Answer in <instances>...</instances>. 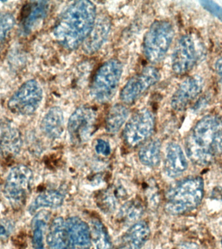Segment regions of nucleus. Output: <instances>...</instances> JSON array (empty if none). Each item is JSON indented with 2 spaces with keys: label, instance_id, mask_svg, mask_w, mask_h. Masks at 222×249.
Returning a JSON list of instances; mask_svg holds the SVG:
<instances>
[{
  "label": "nucleus",
  "instance_id": "nucleus-1",
  "mask_svg": "<svg viewBox=\"0 0 222 249\" xmlns=\"http://www.w3.org/2000/svg\"><path fill=\"white\" fill-rule=\"evenodd\" d=\"M185 150L195 165L214 162L222 155V118L208 115L198 121L186 136Z\"/></svg>",
  "mask_w": 222,
  "mask_h": 249
},
{
  "label": "nucleus",
  "instance_id": "nucleus-2",
  "mask_svg": "<svg viewBox=\"0 0 222 249\" xmlns=\"http://www.w3.org/2000/svg\"><path fill=\"white\" fill-rule=\"evenodd\" d=\"M96 20V8L90 1H74L60 15L54 29L62 46L74 50L85 42Z\"/></svg>",
  "mask_w": 222,
  "mask_h": 249
},
{
  "label": "nucleus",
  "instance_id": "nucleus-3",
  "mask_svg": "<svg viewBox=\"0 0 222 249\" xmlns=\"http://www.w3.org/2000/svg\"><path fill=\"white\" fill-rule=\"evenodd\" d=\"M47 243L50 249H90L89 226L77 217H56L49 228Z\"/></svg>",
  "mask_w": 222,
  "mask_h": 249
},
{
  "label": "nucleus",
  "instance_id": "nucleus-4",
  "mask_svg": "<svg viewBox=\"0 0 222 249\" xmlns=\"http://www.w3.org/2000/svg\"><path fill=\"white\" fill-rule=\"evenodd\" d=\"M202 177L191 176L178 181L166 194L165 210L171 215H181L198 208L204 196Z\"/></svg>",
  "mask_w": 222,
  "mask_h": 249
},
{
  "label": "nucleus",
  "instance_id": "nucleus-5",
  "mask_svg": "<svg viewBox=\"0 0 222 249\" xmlns=\"http://www.w3.org/2000/svg\"><path fill=\"white\" fill-rule=\"evenodd\" d=\"M123 72L122 62L112 58L97 70L91 86V95L97 102H109L118 89Z\"/></svg>",
  "mask_w": 222,
  "mask_h": 249
},
{
  "label": "nucleus",
  "instance_id": "nucleus-6",
  "mask_svg": "<svg viewBox=\"0 0 222 249\" xmlns=\"http://www.w3.org/2000/svg\"><path fill=\"white\" fill-rule=\"evenodd\" d=\"M174 37L172 25L167 21H156L144 36V55L151 63H158L165 58Z\"/></svg>",
  "mask_w": 222,
  "mask_h": 249
},
{
  "label": "nucleus",
  "instance_id": "nucleus-7",
  "mask_svg": "<svg viewBox=\"0 0 222 249\" xmlns=\"http://www.w3.org/2000/svg\"><path fill=\"white\" fill-rule=\"evenodd\" d=\"M33 178L32 171L26 165H17L10 171L3 192L14 208L24 205L30 193Z\"/></svg>",
  "mask_w": 222,
  "mask_h": 249
},
{
  "label": "nucleus",
  "instance_id": "nucleus-8",
  "mask_svg": "<svg viewBox=\"0 0 222 249\" xmlns=\"http://www.w3.org/2000/svg\"><path fill=\"white\" fill-rule=\"evenodd\" d=\"M97 114L94 108L81 106L70 116L68 124L70 139L74 145H81L89 141L97 128Z\"/></svg>",
  "mask_w": 222,
  "mask_h": 249
},
{
  "label": "nucleus",
  "instance_id": "nucleus-9",
  "mask_svg": "<svg viewBox=\"0 0 222 249\" xmlns=\"http://www.w3.org/2000/svg\"><path fill=\"white\" fill-rule=\"evenodd\" d=\"M155 118L153 113L148 108L136 111L124 130L125 142L130 147H135L148 141L155 130Z\"/></svg>",
  "mask_w": 222,
  "mask_h": 249
},
{
  "label": "nucleus",
  "instance_id": "nucleus-10",
  "mask_svg": "<svg viewBox=\"0 0 222 249\" xmlns=\"http://www.w3.org/2000/svg\"><path fill=\"white\" fill-rule=\"evenodd\" d=\"M42 89L38 82L29 80L23 83L8 102V107L16 114L29 116L34 114L42 99Z\"/></svg>",
  "mask_w": 222,
  "mask_h": 249
},
{
  "label": "nucleus",
  "instance_id": "nucleus-11",
  "mask_svg": "<svg viewBox=\"0 0 222 249\" xmlns=\"http://www.w3.org/2000/svg\"><path fill=\"white\" fill-rule=\"evenodd\" d=\"M161 78L159 70L153 66L144 68L140 73L130 78L120 93L121 100L126 104H132L142 96Z\"/></svg>",
  "mask_w": 222,
  "mask_h": 249
},
{
  "label": "nucleus",
  "instance_id": "nucleus-12",
  "mask_svg": "<svg viewBox=\"0 0 222 249\" xmlns=\"http://www.w3.org/2000/svg\"><path fill=\"white\" fill-rule=\"evenodd\" d=\"M199 58L196 40L192 35L181 37L173 51L171 67L179 75H185L194 68Z\"/></svg>",
  "mask_w": 222,
  "mask_h": 249
},
{
  "label": "nucleus",
  "instance_id": "nucleus-13",
  "mask_svg": "<svg viewBox=\"0 0 222 249\" xmlns=\"http://www.w3.org/2000/svg\"><path fill=\"white\" fill-rule=\"evenodd\" d=\"M204 86V80L200 76H191L185 79L171 97V106L173 110H184L200 94Z\"/></svg>",
  "mask_w": 222,
  "mask_h": 249
},
{
  "label": "nucleus",
  "instance_id": "nucleus-14",
  "mask_svg": "<svg viewBox=\"0 0 222 249\" xmlns=\"http://www.w3.org/2000/svg\"><path fill=\"white\" fill-rule=\"evenodd\" d=\"M188 168V161L181 146L171 142L166 149L164 169L170 178H176L182 175Z\"/></svg>",
  "mask_w": 222,
  "mask_h": 249
},
{
  "label": "nucleus",
  "instance_id": "nucleus-15",
  "mask_svg": "<svg viewBox=\"0 0 222 249\" xmlns=\"http://www.w3.org/2000/svg\"><path fill=\"white\" fill-rule=\"evenodd\" d=\"M150 229L145 221L132 224L121 237L118 249H140L149 239Z\"/></svg>",
  "mask_w": 222,
  "mask_h": 249
},
{
  "label": "nucleus",
  "instance_id": "nucleus-16",
  "mask_svg": "<svg viewBox=\"0 0 222 249\" xmlns=\"http://www.w3.org/2000/svg\"><path fill=\"white\" fill-rule=\"evenodd\" d=\"M110 30L111 22L108 18L102 17L95 20L92 30L83 42L84 51L89 54L98 51L106 41Z\"/></svg>",
  "mask_w": 222,
  "mask_h": 249
},
{
  "label": "nucleus",
  "instance_id": "nucleus-17",
  "mask_svg": "<svg viewBox=\"0 0 222 249\" xmlns=\"http://www.w3.org/2000/svg\"><path fill=\"white\" fill-rule=\"evenodd\" d=\"M43 133L51 139H56L64 131V118L59 107H54L49 110L41 122Z\"/></svg>",
  "mask_w": 222,
  "mask_h": 249
},
{
  "label": "nucleus",
  "instance_id": "nucleus-18",
  "mask_svg": "<svg viewBox=\"0 0 222 249\" xmlns=\"http://www.w3.org/2000/svg\"><path fill=\"white\" fill-rule=\"evenodd\" d=\"M22 147L20 132L15 127L5 128L0 137V152L4 157L11 159L17 157Z\"/></svg>",
  "mask_w": 222,
  "mask_h": 249
},
{
  "label": "nucleus",
  "instance_id": "nucleus-19",
  "mask_svg": "<svg viewBox=\"0 0 222 249\" xmlns=\"http://www.w3.org/2000/svg\"><path fill=\"white\" fill-rule=\"evenodd\" d=\"M130 115V110L124 104L113 105L109 109L105 119V128L109 133L118 132L126 122Z\"/></svg>",
  "mask_w": 222,
  "mask_h": 249
},
{
  "label": "nucleus",
  "instance_id": "nucleus-20",
  "mask_svg": "<svg viewBox=\"0 0 222 249\" xmlns=\"http://www.w3.org/2000/svg\"><path fill=\"white\" fill-rule=\"evenodd\" d=\"M138 157L142 164L154 167L159 164L161 159V143L159 140H148L140 149Z\"/></svg>",
  "mask_w": 222,
  "mask_h": 249
},
{
  "label": "nucleus",
  "instance_id": "nucleus-21",
  "mask_svg": "<svg viewBox=\"0 0 222 249\" xmlns=\"http://www.w3.org/2000/svg\"><path fill=\"white\" fill-rule=\"evenodd\" d=\"M64 195L57 190H49L41 193L37 196L32 204L29 206V210L33 213L40 208L60 207L63 204Z\"/></svg>",
  "mask_w": 222,
  "mask_h": 249
},
{
  "label": "nucleus",
  "instance_id": "nucleus-22",
  "mask_svg": "<svg viewBox=\"0 0 222 249\" xmlns=\"http://www.w3.org/2000/svg\"><path fill=\"white\" fill-rule=\"evenodd\" d=\"M48 11V3L46 1H34L31 5L30 11L23 19L22 25L25 33H29L44 19Z\"/></svg>",
  "mask_w": 222,
  "mask_h": 249
},
{
  "label": "nucleus",
  "instance_id": "nucleus-23",
  "mask_svg": "<svg viewBox=\"0 0 222 249\" xmlns=\"http://www.w3.org/2000/svg\"><path fill=\"white\" fill-rule=\"evenodd\" d=\"M90 231L95 249H113L112 240L102 222L97 219L92 220Z\"/></svg>",
  "mask_w": 222,
  "mask_h": 249
},
{
  "label": "nucleus",
  "instance_id": "nucleus-24",
  "mask_svg": "<svg viewBox=\"0 0 222 249\" xmlns=\"http://www.w3.org/2000/svg\"><path fill=\"white\" fill-rule=\"evenodd\" d=\"M49 215L47 212H40L33 220V246L34 249H45L44 231Z\"/></svg>",
  "mask_w": 222,
  "mask_h": 249
},
{
  "label": "nucleus",
  "instance_id": "nucleus-25",
  "mask_svg": "<svg viewBox=\"0 0 222 249\" xmlns=\"http://www.w3.org/2000/svg\"><path fill=\"white\" fill-rule=\"evenodd\" d=\"M143 212L141 202L137 200H130L121 207L118 219L124 223H133L141 217Z\"/></svg>",
  "mask_w": 222,
  "mask_h": 249
},
{
  "label": "nucleus",
  "instance_id": "nucleus-26",
  "mask_svg": "<svg viewBox=\"0 0 222 249\" xmlns=\"http://www.w3.org/2000/svg\"><path fill=\"white\" fill-rule=\"evenodd\" d=\"M118 192L114 194L111 191L101 192L97 196V204L99 208L105 213H111L114 211L117 206Z\"/></svg>",
  "mask_w": 222,
  "mask_h": 249
},
{
  "label": "nucleus",
  "instance_id": "nucleus-27",
  "mask_svg": "<svg viewBox=\"0 0 222 249\" xmlns=\"http://www.w3.org/2000/svg\"><path fill=\"white\" fill-rule=\"evenodd\" d=\"M15 23V18L11 14L0 13V47L5 40L8 32L13 29Z\"/></svg>",
  "mask_w": 222,
  "mask_h": 249
},
{
  "label": "nucleus",
  "instance_id": "nucleus-28",
  "mask_svg": "<svg viewBox=\"0 0 222 249\" xmlns=\"http://www.w3.org/2000/svg\"><path fill=\"white\" fill-rule=\"evenodd\" d=\"M201 5L206 11L222 21V7L213 1H201Z\"/></svg>",
  "mask_w": 222,
  "mask_h": 249
},
{
  "label": "nucleus",
  "instance_id": "nucleus-29",
  "mask_svg": "<svg viewBox=\"0 0 222 249\" xmlns=\"http://www.w3.org/2000/svg\"><path fill=\"white\" fill-rule=\"evenodd\" d=\"M95 151L99 155L108 156L110 155L111 149L110 144L104 140L98 139L97 140L95 146Z\"/></svg>",
  "mask_w": 222,
  "mask_h": 249
},
{
  "label": "nucleus",
  "instance_id": "nucleus-30",
  "mask_svg": "<svg viewBox=\"0 0 222 249\" xmlns=\"http://www.w3.org/2000/svg\"><path fill=\"white\" fill-rule=\"evenodd\" d=\"M13 228V225L9 222V223H0V238H7L11 233Z\"/></svg>",
  "mask_w": 222,
  "mask_h": 249
},
{
  "label": "nucleus",
  "instance_id": "nucleus-31",
  "mask_svg": "<svg viewBox=\"0 0 222 249\" xmlns=\"http://www.w3.org/2000/svg\"><path fill=\"white\" fill-rule=\"evenodd\" d=\"M177 249H200V247L196 243L185 242L179 245Z\"/></svg>",
  "mask_w": 222,
  "mask_h": 249
},
{
  "label": "nucleus",
  "instance_id": "nucleus-32",
  "mask_svg": "<svg viewBox=\"0 0 222 249\" xmlns=\"http://www.w3.org/2000/svg\"><path fill=\"white\" fill-rule=\"evenodd\" d=\"M215 70L218 75L222 76V57L216 62Z\"/></svg>",
  "mask_w": 222,
  "mask_h": 249
},
{
  "label": "nucleus",
  "instance_id": "nucleus-33",
  "mask_svg": "<svg viewBox=\"0 0 222 249\" xmlns=\"http://www.w3.org/2000/svg\"></svg>",
  "mask_w": 222,
  "mask_h": 249
}]
</instances>
